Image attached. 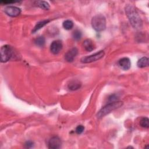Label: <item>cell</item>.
<instances>
[{"instance_id":"cell-1","label":"cell","mask_w":149,"mask_h":149,"mask_svg":"<svg viewBox=\"0 0 149 149\" xmlns=\"http://www.w3.org/2000/svg\"><path fill=\"white\" fill-rule=\"evenodd\" d=\"M125 12L131 25L136 29L142 27L141 19L135 8L131 5H127L125 7Z\"/></svg>"},{"instance_id":"cell-2","label":"cell","mask_w":149,"mask_h":149,"mask_svg":"<svg viewBox=\"0 0 149 149\" xmlns=\"http://www.w3.org/2000/svg\"><path fill=\"white\" fill-rule=\"evenodd\" d=\"M123 103L122 101H115L113 102H110L109 104H107L103 107L97 113V116L98 118H102L107 114L109 113L111 111L121 107Z\"/></svg>"},{"instance_id":"cell-3","label":"cell","mask_w":149,"mask_h":149,"mask_svg":"<svg viewBox=\"0 0 149 149\" xmlns=\"http://www.w3.org/2000/svg\"><path fill=\"white\" fill-rule=\"evenodd\" d=\"M93 28L97 31H101L106 27L105 17L101 14L94 16L91 20Z\"/></svg>"},{"instance_id":"cell-4","label":"cell","mask_w":149,"mask_h":149,"mask_svg":"<svg viewBox=\"0 0 149 149\" xmlns=\"http://www.w3.org/2000/svg\"><path fill=\"white\" fill-rule=\"evenodd\" d=\"M1 61L6 62L8 61L12 56V48L10 45H5L1 48Z\"/></svg>"},{"instance_id":"cell-5","label":"cell","mask_w":149,"mask_h":149,"mask_svg":"<svg viewBox=\"0 0 149 149\" xmlns=\"http://www.w3.org/2000/svg\"><path fill=\"white\" fill-rule=\"evenodd\" d=\"M104 54L105 53L104 51H100L98 52H96L91 55L83 57L81 59V62L84 63H91L93 62H95L101 59L104 56Z\"/></svg>"},{"instance_id":"cell-6","label":"cell","mask_w":149,"mask_h":149,"mask_svg":"<svg viewBox=\"0 0 149 149\" xmlns=\"http://www.w3.org/2000/svg\"><path fill=\"white\" fill-rule=\"evenodd\" d=\"M48 145L49 148H59L62 146V141L59 137L54 136L49 140Z\"/></svg>"},{"instance_id":"cell-7","label":"cell","mask_w":149,"mask_h":149,"mask_svg":"<svg viewBox=\"0 0 149 149\" xmlns=\"http://www.w3.org/2000/svg\"><path fill=\"white\" fill-rule=\"evenodd\" d=\"M5 12L6 15L11 17H16L20 14L21 10L20 8L14 6H9L5 9Z\"/></svg>"},{"instance_id":"cell-8","label":"cell","mask_w":149,"mask_h":149,"mask_svg":"<svg viewBox=\"0 0 149 149\" xmlns=\"http://www.w3.org/2000/svg\"><path fill=\"white\" fill-rule=\"evenodd\" d=\"M62 49V43L60 40L54 41L50 45V50L54 54H58Z\"/></svg>"},{"instance_id":"cell-9","label":"cell","mask_w":149,"mask_h":149,"mask_svg":"<svg viewBox=\"0 0 149 149\" xmlns=\"http://www.w3.org/2000/svg\"><path fill=\"white\" fill-rule=\"evenodd\" d=\"M78 54V50L76 48L74 47L69 49L65 55V58L66 61L71 62L73 61L74 59Z\"/></svg>"},{"instance_id":"cell-10","label":"cell","mask_w":149,"mask_h":149,"mask_svg":"<svg viewBox=\"0 0 149 149\" xmlns=\"http://www.w3.org/2000/svg\"><path fill=\"white\" fill-rule=\"evenodd\" d=\"M118 64H119V66L120 67V68H122V69H123L125 70H127L129 69L131 66L130 61L128 58H126V57L121 58L119 61Z\"/></svg>"},{"instance_id":"cell-11","label":"cell","mask_w":149,"mask_h":149,"mask_svg":"<svg viewBox=\"0 0 149 149\" xmlns=\"http://www.w3.org/2000/svg\"><path fill=\"white\" fill-rule=\"evenodd\" d=\"M83 45L84 49L87 51H89V52L92 51L95 48L94 44L93 41L92 40H91L90 39H86V40H84Z\"/></svg>"},{"instance_id":"cell-12","label":"cell","mask_w":149,"mask_h":149,"mask_svg":"<svg viewBox=\"0 0 149 149\" xmlns=\"http://www.w3.org/2000/svg\"><path fill=\"white\" fill-rule=\"evenodd\" d=\"M81 83L77 80H73L70 81L68 84V88L70 90H76L80 88L81 87Z\"/></svg>"},{"instance_id":"cell-13","label":"cell","mask_w":149,"mask_h":149,"mask_svg":"<svg viewBox=\"0 0 149 149\" xmlns=\"http://www.w3.org/2000/svg\"><path fill=\"white\" fill-rule=\"evenodd\" d=\"M137 65L139 68H143L144 67H147L148 65V58L147 57H142L141 58L137 63Z\"/></svg>"},{"instance_id":"cell-14","label":"cell","mask_w":149,"mask_h":149,"mask_svg":"<svg viewBox=\"0 0 149 149\" xmlns=\"http://www.w3.org/2000/svg\"><path fill=\"white\" fill-rule=\"evenodd\" d=\"M49 22V20H44L40 21V22H38V23L36 24V25L35 26L34 28L33 29L32 32L34 33V32L37 31V30H40V29H41L42 27H43L44 26H45Z\"/></svg>"},{"instance_id":"cell-15","label":"cell","mask_w":149,"mask_h":149,"mask_svg":"<svg viewBox=\"0 0 149 149\" xmlns=\"http://www.w3.org/2000/svg\"><path fill=\"white\" fill-rule=\"evenodd\" d=\"M36 4L39 6L40 8L44 9V10H48L49 9V3L46 2V1H36L35 2Z\"/></svg>"},{"instance_id":"cell-16","label":"cell","mask_w":149,"mask_h":149,"mask_svg":"<svg viewBox=\"0 0 149 149\" xmlns=\"http://www.w3.org/2000/svg\"><path fill=\"white\" fill-rule=\"evenodd\" d=\"M63 27L66 30H70L73 28V23L72 20H66L65 21H64L63 22Z\"/></svg>"},{"instance_id":"cell-17","label":"cell","mask_w":149,"mask_h":149,"mask_svg":"<svg viewBox=\"0 0 149 149\" xmlns=\"http://www.w3.org/2000/svg\"><path fill=\"white\" fill-rule=\"evenodd\" d=\"M140 125L144 128H148L149 127V119L147 117L142 118L140 120Z\"/></svg>"},{"instance_id":"cell-18","label":"cell","mask_w":149,"mask_h":149,"mask_svg":"<svg viewBox=\"0 0 149 149\" xmlns=\"http://www.w3.org/2000/svg\"><path fill=\"white\" fill-rule=\"evenodd\" d=\"M34 42L36 45L38 47H43L45 44V38L44 37L42 36L38 37L35 40Z\"/></svg>"},{"instance_id":"cell-19","label":"cell","mask_w":149,"mask_h":149,"mask_svg":"<svg viewBox=\"0 0 149 149\" xmlns=\"http://www.w3.org/2000/svg\"><path fill=\"white\" fill-rule=\"evenodd\" d=\"M72 36H73V38L75 40H79L81 37V33L80 31H79L78 30H76L73 31Z\"/></svg>"},{"instance_id":"cell-20","label":"cell","mask_w":149,"mask_h":149,"mask_svg":"<svg viewBox=\"0 0 149 149\" xmlns=\"http://www.w3.org/2000/svg\"><path fill=\"white\" fill-rule=\"evenodd\" d=\"M84 126H83V125H79V126H77L76 127L75 131H76V133L77 134H81V133H83V132L84 131Z\"/></svg>"},{"instance_id":"cell-21","label":"cell","mask_w":149,"mask_h":149,"mask_svg":"<svg viewBox=\"0 0 149 149\" xmlns=\"http://www.w3.org/2000/svg\"><path fill=\"white\" fill-rule=\"evenodd\" d=\"M24 146H25L26 148H31L33 146V143L31 141H27L25 143Z\"/></svg>"},{"instance_id":"cell-22","label":"cell","mask_w":149,"mask_h":149,"mask_svg":"<svg viewBox=\"0 0 149 149\" xmlns=\"http://www.w3.org/2000/svg\"><path fill=\"white\" fill-rule=\"evenodd\" d=\"M117 95H111L109 97V100L110 102H113V101H118L117 100Z\"/></svg>"}]
</instances>
